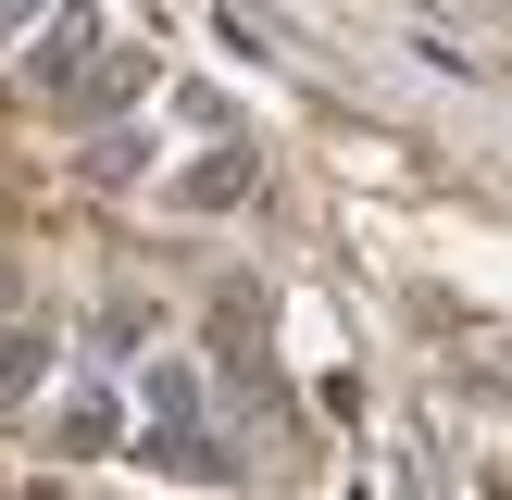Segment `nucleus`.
Wrapping results in <instances>:
<instances>
[{"instance_id":"obj_1","label":"nucleus","mask_w":512,"mask_h":500,"mask_svg":"<svg viewBox=\"0 0 512 500\" xmlns=\"http://www.w3.org/2000/svg\"><path fill=\"white\" fill-rule=\"evenodd\" d=\"M25 75H38V88H75V75H88V13H75V0H50V13H38Z\"/></svg>"},{"instance_id":"obj_2","label":"nucleus","mask_w":512,"mask_h":500,"mask_svg":"<svg viewBox=\"0 0 512 500\" xmlns=\"http://www.w3.org/2000/svg\"><path fill=\"white\" fill-rule=\"evenodd\" d=\"M238 188H250V150H225V163H188V175H175V200H188V213H225Z\"/></svg>"},{"instance_id":"obj_3","label":"nucleus","mask_w":512,"mask_h":500,"mask_svg":"<svg viewBox=\"0 0 512 500\" xmlns=\"http://www.w3.org/2000/svg\"><path fill=\"white\" fill-rule=\"evenodd\" d=\"M38 363H50V338H25V325H13V338H0V400H13L25 375H38Z\"/></svg>"},{"instance_id":"obj_4","label":"nucleus","mask_w":512,"mask_h":500,"mask_svg":"<svg viewBox=\"0 0 512 500\" xmlns=\"http://www.w3.org/2000/svg\"><path fill=\"white\" fill-rule=\"evenodd\" d=\"M25 13H38V0H0V25H25Z\"/></svg>"},{"instance_id":"obj_5","label":"nucleus","mask_w":512,"mask_h":500,"mask_svg":"<svg viewBox=\"0 0 512 500\" xmlns=\"http://www.w3.org/2000/svg\"><path fill=\"white\" fill-rule=\"evenodd\" d=\"M0 300H13V275H0Z\"/></svg>"}]
</instances>
